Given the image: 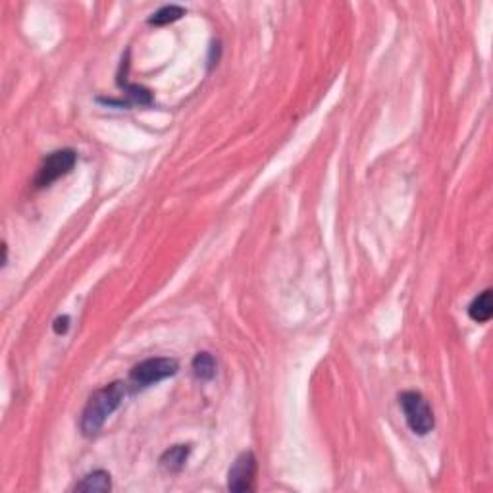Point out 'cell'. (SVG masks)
Returning <instances> with one entry per match:
<instances>
[{"label": "cell", "mask_w": 493, "mask_h": 493, "mask_svg": "<svg viewBox=\"0 0 493 493\" xmlns=\"http://www.w3.org/2000/svg\"><path fill=\"white\" fill-rule=\"evenodd\" d=\"M187 457H189V445L169 447L168 451L160 457V466L166 472H179L185 466Z\"/></svg>", "instance_id": "obj_8"}, {"label": "cell", "mask_w": 493, "mask_h": 493, "mask_svg": "<svg viewBox=\"0 0 493 493\" xmlns=\"http://www.w3.org/2000/svg\"><path fill=\"white\" fill-rule=\"evenodd\" d=\"M123 397H125V384L122 382L108 384L92 393L81 415V431L85 436L99 433L108 416L122 405Z\"/></svg>", "instance_id": "obj_1"}, {"label": "cell", "mask_w": 493, "mask_h": 493, "mask_svg": "<svg viewBox=\"0 0 493 493\" xmlns=\"http://www.w3.org/2000/svg\"><path fill=\"white\" fill-rule=\"evenodd\" d=\"M181 15H185V8L177 6V4H169V6H162L160 10H156L153 18L148 20L151 25H168V23L177 22Z\"/></svg>", "instance_id": "obj_10"}, {"label": "cell", "mask_w": 493, "mask_h": 493, "mask_svg": "<svg viewBox=\"0 0 493 493\" xmlns=\"http://www.w3.org/2000/svg\"><path fill=\"white\" fill-rule=\"evenodd\" d=\"M256 478V457L253 451H245L235 459L228 472V489L231 492H251Z\"/></svg>", "instance_id": "obj_5"}, {"label": "cell", "mask_w": 493, "mask_h": 493, "mask_svg": "<svg viewBox=\"0 0 493 493\" xmlns=\"http://www.w3.org/2000/svg\"><path fill=\"white\" fill-rule=\"evenodd\" d=\"M468 314L474 322H489L493 316V303H492V289H485L478 295L476 299L470 303Z\"/></svg>", "instance_id": "obj_6"}, {"label": "cell", "mask_w": 493, "mask_h": 493, "mask_svg": "<svg viewBox=\"0 0 493 493\" xmlns=\"http://www.w3.org/2000/svg\"><path fill=\"white\" fill-rule=\"evenodd\" d=\"M177 368H179V364L176 359H168V356L146 359L131 370L130 380L131 384L137 385V387H148V385L158 384L166 377L176 376Z\"/></svg>", "instance_id": "obj_3"}, {"label": "cell", "mask_w": 493, "mask_h": 493, "mask_svg": "<svg viewBox=\"0 0 493 493\" xmlns=\"http://www.w3.org/2000/svg\"><path fill=\"white\" fill-rule=\"evenodd\" d=\"M68 322H69L68 316H60V318H56V320H54V331H56V333H66V331H68Z\"/></svg>", "instance_id": "obj_11"}, {"label": "cell", "mask_w": 493, "mask_h": 493, "mask_svg": "<svg viewBox=\"0 0 493 493\" xmlns=\"http://www.w3.org/2000/svg\"><path fill=\"white\" fill-rule=\"evenodd\" d=\"M76 162L77 154L71 148H62V151L50 153L43 160L41 168H39L37 176H35V185H37L39 189L41 187H48L56 179H60L66 174H69L74 169V166H76Z\"/></svg>", "instance_id": "obj_4"}, {"label": "cell", "mask_w": 493, "mask_h": 493, "mask_svg": "<svg viewBox=\"0 0 493 493\" xmlns=\"http://www.w3.org/2000/svg\"><path fill=\"white\" fill-rule=\"evenodd\" d=\"M399 403L403 412H405V420H407L408 428L418 433V436H426L428 431L433 430V412L431 407L428 405V401L424 399L418 391H403L399 395Z\"/></svg>", "instance_id": "obj_2"}, {"label": "cell", "mask_w": 493, "mask_h": 493, "mask_svg": "<svg viewBox=\"0 0 493 493\" xmlns=\"http://www.w3.org/2000/svg\"><path fill=\"white\" fill-rule=\"evenodd\" d=\"M77 492H110L112 489V482H110V474L104 470H95L76 485Z\"/></svg>", "instance_id": "obj_7"}, {"label": "cell", "mask_w": 493, "mask_h": 493, "mask_svg": "<svg viewBox=\"0 0 493 493\" xmlns=\"http://www.w3.org/2000/svg\"><path fill=\"white\" fill-rule=\"evenodd\" d=\"M193 372L199 380H212L216 376V359L210 353H199L193 359Z\"/></svg>", "instance_id": "obj_9"}]
</instances>
